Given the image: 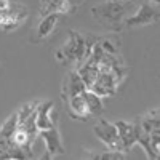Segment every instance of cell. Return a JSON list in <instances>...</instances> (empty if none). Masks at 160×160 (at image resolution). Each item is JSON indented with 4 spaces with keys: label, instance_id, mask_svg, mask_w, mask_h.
I'll use <instances>...</instances> for the list:
<instances>
[{
    "label": "cell",
    "instance_id": "ac0fdd59",
    "mask_svg": "<svg viewBox=\"0 0 160 160\" xmlns=\"http://www.w3.org/2000/svg\"><path fill=\"white\" fill-rule=\"evenodd\" d=\"M61 0H42L40 2V16L48 15V13H56V7Z\"/></svg>",
    "mask_w": 160,
    "mask_h": 160
},
{
    "label": "cell",
    "instance_id": "3957f363",
    "mask_svg": "<svg viewBox=\"0 0 160 160\" xmlns=\"http://www.w3.org/2000/svg\"><path fill=\"white\" fill-rule=\"evenodd\" d=\"M158 16H160L158 3L146 0L142 5H139L135 15H131L130 18H125L123 22L127 28H139V26H149V24L158 22Z\"/></svg>",
    "mask_w": 160,
    "mask_h": 160
},
{
    "label": "cell",
    "instance_id": "7c38bea8",
    "mask_svg": "<svg viewBox=\"0 0 160 160\" xmlns=\"http://www.w3.org/2000/svg\"><path fill=\"white\" fill-rule=\"evenodd\" d=\"M117 127V133L122 148L125 152H128L133 146L136 144V130H135V123L133 122H127V120H117L115 122Z\"/></svg>",
    "mask_w": 160,
    "mask_h": 160
},
{
    "label": "cell",
    "instance_id": "ba28073f",
    "mask_svg": "<svg viewBox=\"0 0 160 160\" xmlns=\"http://www.w3.org/2000/svg\"><path fill=\"white\" fill-rule=\"evenodd\" d=\"M118 85H120V82L117 80V77L111 71H108V72H99L96 80L93 82L91 88H88V90L95 91L96 95L104 98V96H114L117 93Z\"/></svg>",
    "mask_w": 160,
    "mask_h": 160
},
{
    "label": "cell",
    "instance_id": "30bf717a",
    "mask_svg": "<svg viewBox=\"0 0 160 160\" xmlns=\"http://www.w3.org/2000/svg\"><path fill=\"white\" fill-rule=\"evenodd\" d=\"M62 101H64L66 111H68L71 118H74V120H88L90 118L87 104H85V99H83V93L69 96V98H66Z\"/></svg>",
    "mask_w": 160,
    "mask_h": 160
},
{
    "label": "cell",
    "instance_id": "9c48e42d",
    "mask_svg": "<svg viewBox=\"0 0 160 160\" xmlns=\"http://www.w3.org/2000/svg\"><path fill=\"white\" fill-rule=\"evenodd\" d=\"M35 125L38 130H47L56 125V112H55V102L51 99L38 101L35 108Z\"/></svg>",
    "mask_w": 160,
    "mask_h": 160
},
{
    "label": "cell",
    "instance_id": "52a82bcc",
    "mask_svg": "<svg viewBox=\"0 0 160 160\" xmlns=\"http://www.w3.org/2000/svg\"><path fill=\"white\" fill-rule=\"evenodd\" d=\"M59 18H61V15H58V13H48V15L40 16V21L37 22L32 35L29 37V42L34 43V45L43 42V40L47 37H50L51 32L55 31V28L59 22Z\"/></svg>",
    "mask_w": 160,
    "mask_h": 160
},
{
    "label": "cell",
    "instance_id": "8992f818",
    "mask_svg": "<svg viewBox=\"0 0 160 160\" xmlns=\"http://www.w3.org/2000/svg\"><path fill=\"white\" fill-rule=\"evenodd\" d=\"M38 136L43 139L45 149H47V154L43 155V158H51V157L66 154L61 133H59L56 125L51 127V128H47V130H38Z\"/></svg>",
    "mask_w": 160,
    "mask_h": 160
},
{
    "label": "cell",
    "instance_id": "6da1fadb",
    "mask_svg": "<svg viewBox=\"0 0 160 160\" xmlns=\"http://www.w3.org/2000/svg\"><path fill=\"white\" fill-rule=\"evenodd\" d=\"M96 35L91 34H82L74 29L69 31V38L66 40V43L56 51V59L62 64L75 62L77 66L82 64L93 50V47L98 42Z\"/></svg>",
    "mask_w": 160,
    "mask_h": 160
},
{
    "label": "cell",
    "instance_id": "d6986e66",
    "mask_svg": "<svg viewBox=\"0 0 160 160\" xmlns=\"http://www.w3.org/2000/svg\"><path fill=\"white\" fill-rule=\"evenodd\" d=\"M11 3V0H0V10H7Z\"/></svg>",
    "mask_w": 160,
    "mask_h": 160
},
{
    "label": "cell",
    "instance_id": "8fae6325",
    "mask_svg": "<svg viewBox=\"0 0 160 160\" xmlns=\"http://www.w3.org/2000/svg\"><path fill=\"white\" fill-rule=\"evenodd\" d=\"M87 90L83 80L80 78V75L77 74V71H69L66 74L64 80H62V85H61V98L66 99L69 96H74V95H80Z\"/></svg>",
    "mask_w": 160,
    "mask_h": 160
},
{
    "label": "cell",
    "instance_id": "2e32d148",
    "mask_svg": "<svg viewBox=\"0 0 160 160\" xmlns=\"http://www.w3.org/2000/svg\"><path fill=\"white\" fill-rule=\"evenodd\" d=\"M38 101H31V102H26L22 104L21 108L16 111V117H18V122H22L24 118H28L31 114L35 112V108H37Z\"/></svg>",
    "mask_w": 160,
    "mask_h": 160
},
{
    "label": "cell",
    "instance_id": "277c9868",
    "mask_svg": "<svg viewBox=\"0 0 160 160\" xmlns=\"http://www.w3.org/2000/svg\"><path fill=\"white\" fill-rule=\"evenodd\" d=\"M93 133L96 135V138L106 146V149H115V151H123L122 142H120L118 133L115 123L109 122V120H98L93 127ZM125 152V151H123Z\"/></svg>",
    "mask_w": 160,
    "mask_h": 160
},
{
    "label": "cell",
    "instance_id": "e0dca14e",
    "mask_svg": "<svg viewBox=\"0 0 160 160\" xmlns=\"http://www.w3.org/2000/svg\"><path fill=\"white\" fill-rule=\"evenodd\" d=\"M93 157L98 158H106V160H123L127 157V152L123 151H115V149H108L101 154H93Z\"/></svg>",
    "mask_w": 160,
    "mask_h": 160
},
{
    "label": "cell",
    "instance_id": "9a60e30c",
    "mask_svg": "<svg viewBox=\"0 0 160 160\" xmlns=\"http://www.w3.org/2000/svg\"><path fill=\"white\" fill-rule=\"evenodd\" d=\"M99 47L104 50V53L108 55H118L120 50V40L117 35H106V37H99L98 38Z\"/></svg>",
    "mask_w": 160,
    "mask_h": 160
},
{
    "label": "cell",
    "instance_id": "5bb4252c",
    "mask_svg": "<svg viewBox=\"0 0 160 160\" xmlns=\"http://www.w3.org/2000/svg\"><path fill=\"white\" fill-rule=\"evenodd\" d=\"M83 99H85V104H87V109H88L90 117H99V115H102V112H104V102H102V98L99 95H96L95 91H91V90L87 88L83 91Z\"/></svg>",
    "mask_w": 160,
    "mask_h": 160
},
{
    "label": "cell",
    "instance_id": "7a4b0ae2",
    "mask_svg": "<svg viewBox=\"0 0 160 160\" xmlns=\"http://www.w3.org/2000/svg\"><path fill=\"white\" fill-rule=\"evenodd\" d=\"M127 15V2L125 0H106L91 8V16L101 26L111 31H120L122 22Z\"/></svg>",
    "mask_w": 160,
    "mask_h": 160
},
{
    "label": "cell",
    "instance_id": "4fadbf2b",
    "mask_svg": "<svg viewBox=\"0 0 160 160\" xmlns=\"http://www.w3.org/2000/svg\"><path fill=\"white\" fill-rule=\"evenodd\" d=\"M16 122H18L16 112H13L3 122V125L0 127V160H2L5 151L11 146V135H13V131H15Z\"/></svg>",
    "mask_w": 160,
    "mask_h": 160
},
{
    "label": "cell",
    "instance_id": "5b68a950",
    "mask_svg": "<svg viewBox=\"0 0 160 160\" xmlns=\"http://www.w3.org/2000/svg\"><path fill=\"white\" fill-rule=\"evenodd\" d=\"M28 16H29V10L26 8V5L11 2L10 7L7 10H3L2 22H0V31L2 32H11V31L18 29L21 24H24Z\"/></svg>",
    "mask_w": 160,
    "mask_h": 160
}]
</instances>
